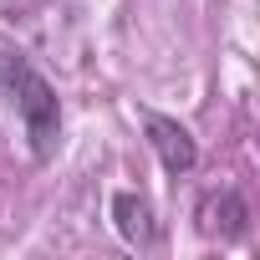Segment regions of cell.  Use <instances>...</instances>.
Instances as JSON below:
<instances>
[{
	"mask_svg": "<svg viewBox=\"0 0 260 260\" xmlns=\"http://www.w3.org/2000/svg\"><path fill=\"white\" fill-rule=\"evenodd\" d=\"M0 92H6L11 107L21 112L36 164H46V158L56 153V143H61V102H56V87L36 72L31 56L0 46Z\"/></svg>",
	"mask_w": 260,
	"mask_h": 260,
	"instance_id": "cell-1",
	"label": "cell"
},
{
	"mask_svg": "<svg viewBox=\"0 0 260 260\" xmlns=\"http://www.w3.org/2000/svg\"><path fill=\"white\" fill-rule=\"evenodd\" d=\"M143 133H148V143H153L164 174H189V169L199 164V148H194V138H189L184 122H174V117H164V112H148V117H143Z\"/></svg>",
	"mask_w": 260,
	"mask_h": 260,
	"instance_id": "cell-2",
	"label": "cell"
},
{
	"mask_svg": "<svg viewBox=\"0 0 260 260\" xmlns=\"http://www.w3.org/2000/svg\"><path fill=\"white\" fill-rule=\"evenodd\" d=\"M112 224H117V235H122L127 245H138V250L153 245V209H148V199L133 194V189L112 194Z\"/></svg>",
	"mask_w": 260,
	"mask_h": 260,
	"instance_id": "cell-3",
	"label": "cell"
},
{
	"mask_svg": "<svg viewBox=\"0 0 260 260\" xmlns=\"http://www.w3.org/2000/svg\"><path fill=\"white\" fill-rule=\"evenodd\" d=\"M245 219H250V209H245V199H240L235 189H219V194H209V199L199 204V230H204V235L235 240V235L245 230Z\"/></svg>",
	"mask_w": 260,
	"mask_h": 260,
	"instance_id": "cell-4",
	"label": "cell"
}]
</instances>
